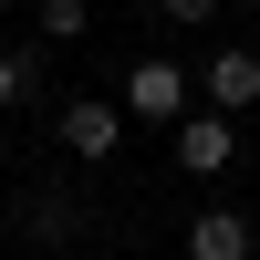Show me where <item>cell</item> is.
I'll return each mask as SVG.
<instances>
[{
	"label": "cell",
	"instance_id": "cell-1",
	"mask_svg": "<svg viewBox=\"0 0 260 260\" xmlns=\"http://www.w3.org/2000/svg\"><path fill=\"white\" fill-rule=\"evenodd\" d=\"M167 156H177L187 187H219L229 167H240V115H219V104H187L177 125H167Z\"/></svg>",
	"mask_w": 260,
	"mask_h": 260
},
{
	"label": "cell",
	"instance_id": "cell-2",
	"mask_svg": "<svg viewBox=\"0 0 260 260\" xmlns=\"http://www.w3.org/2000/svg\"><path fill=\"white\" fill-rule=\"evenodd\" d=\"M125 125H136V115H125L115 94H73V104L52 115V136H62V156H73V167H115Z\"/></svg>",
	"mask_w": 260,
	"mask_h": 260
},
{
	"label": "cell",
	"instance_id": "cell-3",
	"mask_svg": "<svg viewBox=\"0 0 260 260\" xmlns=\"http://www.w3.org/2000/svg\"><path fill=\"white\" fill-rule=\"evenodd\" d=\"M187 104H198V83H187V62H167V52H146L136 73H125V115H136V125H177Z\"/></svg>",
	"mask_w": 260,
	"mask_h": 260
},
{
	"label": "cell",
	"instance_id": "cell-4",
	"mask_svg": "<svg viewBox=\"0 0 260 260\" xmlns=\"http://www.w3.org/2000/svg\"><path fill=\"white\" fill-rule=\"evenodd\" d=\"M198 104H219V115H250L260 104V52L250 42H219V52L198 62Z\"/></svg>",
	"mask_w": 260,
	"mask_h": 260
},
{
	"label": "cell",
	"instance_id": "cell-5",
	"mask_svg": "<svg viewBox=\"0 0 260 260\" xmlns=\"http://www.w3.org/2000/svg\"><path fill=\"white\" fill-rule=\"evenodd\" d=\"M250 250H260V240H250V219H240V208H198L177 260H250Z\"/></svg>",
	"mask_w": 260,
	"mask_h": 260
},
{
	"label": "cell",
	"instance_id": "cell-6",
	"mask_svg": "<svg viewBox=\"0 0 260 260\" xmlns=\"http://www.w3.org/2000/svg\"><path fill=\"white\" fill-rule=\"evenodd\" d=\"M21 229H31L42 250H52V240H73V198H62V187H31V198H21Z\"/></svg>",
	"mask_w": 260,
	"mask_h": 260
},
{
	"label": "cell",
	"instance_id": "cell-7",
	"mask_svg": "<svg viewBox=\"0 0 260 260\" xmlns=\"http://www.w3.org/2000/svg\"><path fill=\"white\" fill-rule=\"evenodd\" d=\"M31 21H42V42H83L94 31V0H31Z\"/></svg>",
	"mask_w": 260,
	"mask_h": 260
},
{
	"label": "cell",
	"instance_id": "cell-8",
	"mask_svg": "<svg viewBox=\"0 0 260 260\" xmlns=\"http://www.w3.org/2000/svg\"><path fill=\"white\" fill-rule=\"evenodd\" d=\"M31 83H42V42H31V52H21V42H0V115H11Z\"/></svg>",
	"mask_w": 260,
	"mask_h": 260
},
{
	"label": "cell",
	"instance_id": "cell-9",
	"mask_svg": "<svg viewBox=\"0 0 260 260\" xmlns=\"http://www.w3.org/2000/svg\"><path fill=\"white\" fill-rule=\"evenodd\" d=\"M156 11H167V21H177V31H208V21H219V11H229V0H156Z\"/></svg>",
	"mask_w": 260,
	"mask_h": 260
},
{
	"label": "cell",
	"instance_id": "cell-10",
	"mask_svg": "<svg viewBox=\"0 0 260 260\" xmlns=\"http://www.w3.org/2000/svg\"><path fill=\"white\" fill-rule=\"evenodd\" d=\"M0 11H11V0H0Z\"/></svg>",
	"mask_w": 260,
	"mask_h": 260
}]
</instances>
